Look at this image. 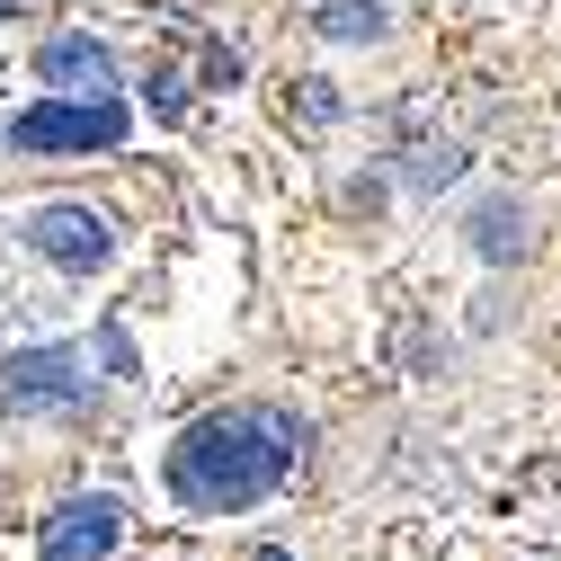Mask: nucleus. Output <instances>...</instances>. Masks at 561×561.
<instances>
[{"mask_svg": "<svg viewBox=\"0 0 561 561\" xmlns=\"http://www.w3.org/2000/svg\"><path fill=\"white\" fill-rule=\"evenodd\" d=\"M304 463V419L276 401H232L179 428L170 446V500L196 517H241L259 500L286 490V472Z\"/></svg>", "mask_w": 561, "mask_h": 561, "instance_id": "1", "label": "nucleus"}, {"mask_svg": "<svg viewBox=\"0 0 561 561\" xmlns=\"http://www.w3.org/2000/svg\"><path fill=\"white\" fill-rule=\"evenodd\" d=\"M250 561H295V552H286V543H259V552H250Z\"/></svg>", "mask_w": 561, "mask_h": 561, "instance_id": "12", "label": "nucleus"}, {"mask_svg": "<svg viewBox=\"0 0 561 561\" xmlns=\"http://www.w3.org/2000/svg\"><path fill=\"white\" fill-rule=\"evenodd\" d=\"M36 81L54 99H116V54L99 36H45L36 45Z\"/></svg>", "mask_w": 561, "mask_h": 561, "instance_id": "6", "label": "nucleus"}, {"mask_svg": "<svg viewBox=\"0 0 561 561\" xmlns=\"http://www.w3.org/2000/svg\"><path fill=\"white\" fill-rule=\"evenodd\" d=\"M125 543V500H107V490H81V500H62L36 535L45 561H107Z\"/></svg>", "mask_w": 561, "mask_h": 561, "instance_id": "5", "label": "nucleus"}, {"mask_svg": "<svg viewBox=\"0 0 561 561\" xmlns=\"http://www.w3.org/2000/svg\"><path fill=\"white\" fill-rule=\"evenodd\" d=\"M295 90H304V116H312V125H330V116H339V99H330V81H295Z\"/></svg>", "mask_w": 561, "mask_h": 561, "instance_id": "11", "label": "nucleus"}, {"mask_svg": "<svg viewBox=\"0 0 561 561\" xmlns=\"http://www.w3.org/2000/svg\"><path fill=\"white\" fill-rule=\"evenodd\" d=\"M312 27H321L330 45H383V36H392V10H383V0H321Z\"/></svg>", "mask_w": 561, "mask_h": 561, "instance_id": "8", "label": "nucleus"}, {"mask_svg": "<svg viewBox=\"0 0 561 561\" xmlns=\"http://www.w3.org/2000/svg\"><path fill=\"white\" fill-rule=\"evenodd\" d=\"M0 392H10V410H81L90 401V357L81 347H19L0 366Z\"/></svg>", "mask_w": 561, "mask_h": 561, "instance_id": "3", "label": "nucleus"}, {"mask_svg": "<svg viewBox=\"0 0 561 561\" xmlns=\"http://www.w3.org/2000/svg\"><path fill=\"white\" fill-rule=\"evenodd\" d=\"M455 170H463V152H419V161H410V179H419V187H446Z\"/></svg>", "mask_w": 561, "mask_h": 561, "instance_id": "9", "label": "nucleus"}, {"mask_svg": "<svg viewBox=\"0 0 561 561\" xmlns=\"http://www.w3.org/2000/svg\"><path fill=\"white\" fill-rule=\"evenodd\" d=\"M241 81V54L232 45H205V90H232Z\"/></svg>", "mask_w": 561, "mask_h": 561, "instance_id": "10", "label": "nucleus"}, {"mask_svg": "<svg viewBox=\"0 0 561 561\" xmlns=\"http://www.w3.org/2000/svg\"><path fill=\"white\" fill-rule=\"evenodd\" d=\"M27 241H36V259H54L62 276H99V267L116 259V232H107V215H90V205H36V215H27Z\"/></svg>", "mask_w": 561, "mask_h": 561, "instance_id": "4", "label": "nucleus"}, {"mask_svg": "<svg viewBox=\"0 0 561 561\" xmlns=\"http://www.w3.org/2000/svg\"><path fill=\"white\" fill-rule=\"evenodd\" d=\"M134 134V107L125 99H36L27 116H10V144L54 161V152H116Z\"/></svg>", "mask_w": 561, "mask_h": 561, "instance_id": "2", "label": "nucleus"}, {"mask_svg": "<svg viewBox=\"0 0 561 561\" xmlns=\"http://www.w3.org/2000/svg\"><path fill=\"white\" fill-rule=\"evenodd\" d=\"M463 232H472V250H481L490 267H500V259L517 267V259H526V205H517V196H481Z\"/></svg>", "mask_w": 561, "mask_h": 561, "instance_id": "7", "label": "nucleus"}, {"mask_svg": "<svg viewBox=\"0 0 561 561\" xmlns=\"http://www.w3.org/2000/svg\"><path fill=\"white\" fill-rule=\"evenodd\" d=\"M0 19H19V0H0Z\"/></svg>", "mask_w": 561, "mask_h": 561, "instance_id": "13", "label": "nucleus"}]
</instances>
